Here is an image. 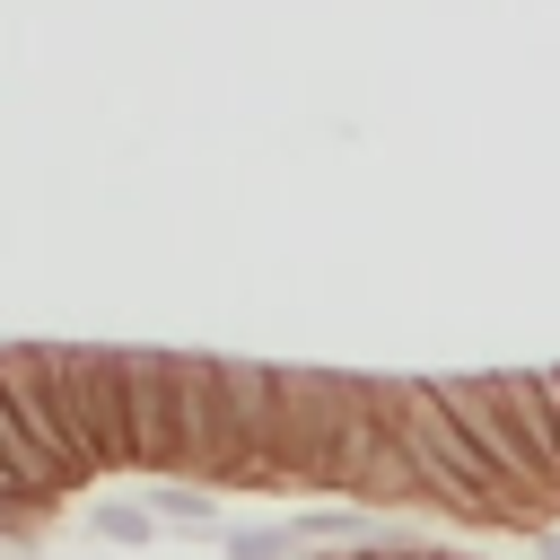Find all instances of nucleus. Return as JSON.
<instances>
[{"mask_svg":"<svg viewBox=\"0 0 560 560\" xmlns=\"http://www.w3.org/2000/svg\"><path fill=\"white\" fill-rule=\"evenodd\" d=\"M385 429H394V446L411 455V472H420V508H446L455 525H525V534H542L551 516H534L499 472H490V455L464 438V420L446 411V394H438V376H385Z\"/></svg>","mask_w":560,"mask_h":560,"instance_id":"1","label":"nucleus"},{"mask_svg":"<svg viewBox=\"0 0 560 560\" xmlns=\"http://www.w3.org/2000/svg\"><path fill=\"white\" fill-rule=\"evenodd\" d=\"M289 534H298V551H376L402 525H385V508H368V499H324V508H298Z\"/></svg>","mask_w":560,"mask_h":560,"instance_id":"6","label":"nucleus"},{"mask_svg":"<svg viewBox=\"0 0 560 560\" xmlns=\"http://www.w3.org/2000/svg\"><path fill=\"white\" fill-rule=\"evenodd\" d=\"M219 551H228V560H306L298 534H289V516H280V525H228Z\"/></svg>","mask_w":560,"mask_h":560,"instance_id":"9","label":"nucleus"},{"mask_svg":"<svg viewBox=\"0 0 560 560\" xmlns=\"http://www.w3.org/2000/svg\"><path fill=\"white\" fill-rule=\"evenodd\" d=\"M149 508H158V525H175V534H210V542H228V516H219V499H210L201 481H184V472H158Z\"/></svg>","mask_w":560,"mask_h":560,"instance_id":"7","label":"nucleus"},{"mask_svg":"<svg viewBox=\"0 0 560 560\" xmlns=\"http://www.w3.org/2000/svg\"><path fill=\"white\" fill-rule=\"evenodd\" d=\"M88 534H96L105 551H140V560H149L158 508H149V499H96V508H88Z\"/></svg>","mask_w":560,"mask_h":560,"instance_id":"8","label":"nucleus"},{"mask_svg":"<svg viewBox=\"0 0 560 560\" xmlns=\"http://www.w3.org/2000/svg\"><path fill=\"white\" fill-rule=\"evenodd\" d=\"M35 376L52 420L70 429V446L96 455V472H131V438H122V394H114V350H44L35 341Z\"/></svg>","mask_w":560,"mask_h":560,"instance_id":"2","label":"nucleus"},{"mask_svg":"<svg viewBox=\"0 0 560 560\" xmlns=\"http://www.w3.org/2000/svg\"><path fill=\"white\" fill-rule=\"evenodd\" d=\"M446 560H464V551H446Z\"/></svg>","mask_w":560,"mask_h":560,"instance_id":"12","label":"nucleus"},{"mask_svg":"<svg viewBox=\"0 0 560 560\" xmlns=\"http://www.w3.org/2000/svg\"><path fill=\"white\" fill-rule=\"evenodd\" d=\"M542 385H551V411H560V368H542Z\"/></svg>","mask_w":560,"mask_h":560,"instance_id":"11","label":"nucleus"},{"mask_svg":"<svg viewBox=\"0 0 560 560\" xmlns=\"http://www.w3.org/2000/svg\"><path fill=\"white\" fill-rule=\"evenodd\" d=\"M114 394H122L131 472H175V359L166 350H114Z\"/></svg>","mask_w":560,"mask_h":560,"instance_id":"5","label":"nucleus"},{"mask_svg":"<svg viewBox=\"0 0 560 560\" xmlns=\"http://www.w3.org/2000/svg\"><path fill=\"white\" fill-rule=\"evenodd\" d=\"M534 560H560V525H542V534H534Z\"/></svg>","mask_w":560,"mask_h":560,"instance_id":"10","label":"nucleus"},{"mask_svg":"<svg viewBox=\"0 0 560 560\" xmlns=\"http://www.w3.org/2000/svg\"><path fill=\"white\" fill-rule=\"evenodd\" d=\"M438 394H446V411L464 420V438L490 455V472L534 508V516H551L560 508V490H551V472H542V455L525 446V429H516V402H508V376H438Z\"/></svg>","mask_w":560,"mask_h":560,"instance_id":"4","label":"nucleus"},{"mask_svg":"<svg viewBox=\"0 0 560 560\" xmlns=\"http://www.w3.org/2000/svg\"><path fill=\"white\" fill-rule=\"evenodd\" d=\"M175 472L184 481H254L228 359H175Z\"/></svg>","mask_w":560,"mask_h":560,"instance_id":"3","label":"nucleus"}]
</instances>
